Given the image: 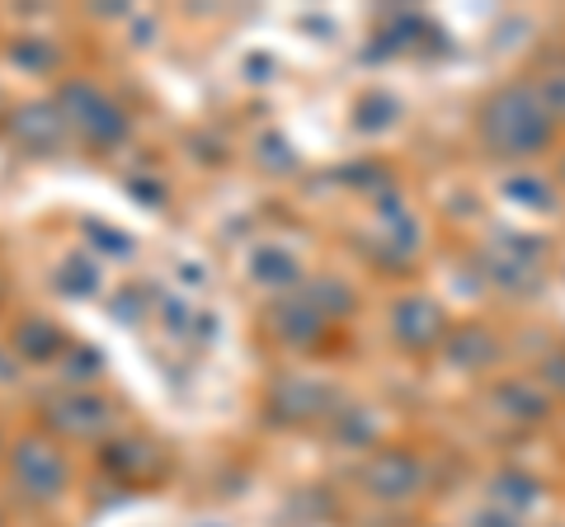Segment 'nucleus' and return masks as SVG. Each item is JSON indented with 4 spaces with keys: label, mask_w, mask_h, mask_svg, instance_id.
I'll list each match as a JSON object with an SVG mask.
<instances>
[{
    "label": "nucleus",
    "mask_w": 565,
    "mask_h": 527,
    "mask_svg": "<svg viewBox=\"0 0 565 527\" xmlns=\"http://www.w3.org/2000/svg\"><path fill=\"white\" fill-rule=\"evenodd\" d=\"M476 132H481V142L494 155L523 161V155H537L552 142V114H546L533 80H514V85H500V90L481 104Z\"/></svg>",
    "instance_id": "obj_1"
},
{
    "label": "nucleus",
    "mask_w": 565,
    "mask_h": 527,
    "mask_svg": "<svg viewBox=\"0 0 565 527\" xmlns=\"http://www.w3.org/2000/svg\"><path fill=\"white\" fill-rule=\"evenodd\" d=\"M52 104H57V114L76 128L81 137H90V142L99 147H114L128 137V114L118 109V104L99 90V85L90 80H66L57 95H52Z\"/></svg>",
    "instance_id": "obj_2"
},
{
    "label": "nucleus",
    "mask_w": 565,
    "mask_h": 527,
    "mask_svg": "<svg viewBox=\"0 0 565 527\" xmlns=\"http://www.w3.org/2000/svg\"><path fill=\"white\" fill-rule=\"evenodd\" d=\"M10 471H14V485H20L29 499H57L66 490V462H62L57 443H47L43 433H29L14 443Z\"/></svg>",
    "instance_id": "obj_3"
},
{
    "label": "nucleus",
    "mask_w": 565,
    "mask_h": 527,
    "mask_svg": "<svg viewBox=\"0 0 565 527\" xmlns=\"http://www.w3.org/2000/svg\"><path fill=\"white\" fill-rule=\"evenodd\" d=\"M47 424L71 438H99L114 424V406L95 391H62L47 400Z\"/></svg>",
    "instance_id": "obj_4"
},
{
    "label": "nucleus",
    "mask_w": 565,
    "mask_h": 527,
    "mask_svg": "<svg viewBox=\"0 0 565 527\" xmlns=\"http://www.w3.org/2000/svg\"><path fill=\"white\" fill-rule=\"evenodd\" d=\"M363 485H367V495H377V499H411L424 485V466L411 452H377V456H367V466H363Z\"/></svg>",
    "instance_id": "obj_5"
},
{
    "label": "nucleus",
    "mask_w": 565,
    "mask_h": 527,
    "mask_svg": "<svg viewBox=\"0 0 565 527\" xmlns=\"http://www.w3.org/2000/svg\"><path fill=\"white\" fill-rule=\"evenodd\" d=\"M392 330L405 348H429L444 340V311H438L429 297H405L392 311Z\"/></svg>",
    "instance_id": "obj_6"
},
{
    "label": "nucleus",
    "mask_w": 565,
    "mask_h": 527,
    "mask_svg": "<svg viewBox=\"0 0 565 527\" xmlns=\"http://www.w3.org/2000/svg\"><path fill=\"white\" fill-rule=\"evenodd\" d=\"M245 269H250V278H255L259 288H274V292L302 283V259H297L282 240H264V245H255V250L245 255Z\"/></svg>",
    "instance_id": "obj_7"
},
{
    "label": "nucleus",
    "mask_w": 565,
    "mask_h": 527,
    "mask_svg": "<svg viewBox=\"0 0 565 527\" xmlns=\"http://www.w3.org/2000/svg\"><path fill=\"white\" fill-rule=\"evenodd\" d=\"M62 128H66V118L57 114V104H52V99L24 104V109L14 114V137H20L24 147H33V151L57 147V142H62Z\"/></svg>",
    "instance_id": "obj_8"
},
{
    "label": "nucleus",
    "mask_w": 565,
    "mask_h": 527,
    "mask_svg": "<svg viewBox=\"0 0 565 527\" xmlns=\"http://www.w3.org/2000/svg\"><path fill=\"white\" fill-rule=\"evenodd\" d=\"M52 283H57L62 297H95L104 288V264L90 255V250H76L57 264V273H52Z\"/></svg>",
    "instance_id": "obj_9"
},
{
    "label": "nucleus",
    "mask_w": 565,
    "mask_h": 527,
    "mask_svg": "<svg viewBox=\"0 0 565 527\" xmlns=\"http://www.w3.org/2000/svg\"><path fill=\"white\" fill-rule=\"evenodd\" d=\"M14 348L29 358V363H52L66 354V340L62 330L43 321V315H29V321H20V330H14Z\"/></svg>",
    "instance_id": "obj_10"
},
{
    "label": "nucleus",
    "mask_w": 565,
    "mask_h": 527,
    "mask_svg": "<svg viewBox=\"0 0 565 527\" xmlns=\"http://www.w3.org/2000/svg\"><path fill=\"white\" fill-rule=\"evenodd\" d=\"M490 495H494V508H504V514H527V508L542 504V485L533 476H523V471H500V476L490 481Z\"/></svg>",
    "instance_id": "obj_11"
},
{
    "label": "nucleus",
    "mask_w": 565,
    "mask_h": 527,
    "mask_svg": "<svg viewBox=\"0 0 565 527\" xmlns=\"http://www.w3.org/2000/svg\"><path fill=\"white\" fill-rule=\"evenodd\" d=\"M326 406H330V391L321 381H311V377H288L278 386V410L288 419H311V415H321Z\"/></svg>",
    "instance_id": "obj_12"
},
{
    "label": "nucleus",
    "mask_w": 565,
    "mask_h": 527,
    "mask_svg": "<svg viewBox=\"0 0 565 527\" xmlns=\"http://www.w3.org/2000/svg\"><path fill=\"white\" fill-rule=\"evenodd\" d=\"M274 325H278V335L288 340V344H297V348H307V344L326 330L321 311H316L311 302H282V306L274 311Z\"/></svg>",
    "instance_id": "obj_13"
},
{
    "label": "nucleus",
    "mask_w": 565,
    "mask_h": 527,
    "mask_svg": "<svg viewBox=\"0 0 565 527\" xmlns=\"http://www.w3.org/2000/svg\"><path fill=\"white\" fill-rule=\"evenodd\" d=\"M504 198L527 207V213H552V207H556V189L546 184L542 174H533V170H514L504 180Z\"/></svg>",
    "instance_id": "obj_14"
},
{
    "label": "nucleus",
    "mask_w": 565,
    "mask_h": 527,
    "mask_svg": "<svg viewBox=\"0 0 565 527\" xmlns=\"http://www.w3.org/2000/svg\"><path fill=\"white\" fill-rule=\"evenodd\" d=\"M494 400L509 410V419H519V424H537V419L546 415V396L537 391L533 381H509L494 391Z\"/></svg>",
    "instance_id": "obj_15"
},
{
    "label": "nucleus",
    "mask_w": 565,
    "mask_h": 527,
    "mask_svg": "<svg viewBox=\"0 0 565 527\" xmlns=\"http://www.w3.org/2000/svg\"><path fill=\"white\" fill-rule=\"evenodd\" d=\"M85 245H90V255H95L99 264H109V259H132V255H137V240L122 236L118 226H109V222H90V226H85Z\"/></svg>",
    "instance_id": "obj_16"
},
{
    "label": "nucleus",
    "mask_w": 565,
    "mask_h": 527,
    "mask_svg": "<svg viewBox=\"0 0 565 527\" xmlns=\"http://www.w3.org/2000/svg\"><path fill=\"white\" fill-rule=\"evenodd\" d=\"M533 85H537V95H542V104H546V114L565 118V62H561V66H546V72H542Z\"/></svg>",
    "instance_id": "obj_17"
},
{
    "label": "nucleus",
    "mask_w": 565,
    "mask_h": 527,
    "mask_svg": "<svg viewBox=\"0 0 565 527\" xmlns=\"http://www.w3.org/2000/svg\"><path fill=\"white\" fill-rule=\"evenodd\" d=\"M452 344H462V348H452V358L462 367H481V363L494 358V348H490V340L481 335V330H467V335H457Z\"/></svg>",
    "instance_id": "obj_18"
},
{
    "label": "nucleus",
    "mask_w": 565,
    "mask_h": 527,
    "mask_svg": "<svg viewBox=\"0 0 565 527\" xmlns=\"http://www.w3.org/2000/svg\"><path fill=\"white\" fill-rule=\"evenodd\" d=\"M141 456H151L141 443H114L109 452H104V466H109V471H122V476H128V471H137V466L156 471V462H141Z\"/></svg>",
    "instance_id": "obj_19"
},
{
    "label": "nucleus",
    "mask_w": 565,
    "mask_h": 527,
    "mask_svg": "<svg viewBox=\"0 0 565 527\" xmlns=\"http://www.w3.org/2000/svg\"><path fill=\"white\" fill-rule=\"evenodd\" d=\"M471 527H523L514 514H504V508H481V514L471 518Z\"/></svg>",
    "instance_id": "obj_20"
},
{
    "label": "nucleus",
    "mask_w": 565,
    "mask_h": 527,
    "mask_svg": "<svg viewBox=\"0 0 565 527\" xmlns=\"http://www.w3.org/2000/svg\"><path fill=\"white\" fill-rule=\"evenodd\" d=\"M542 377H546V386H556V391H565V354H556L552 363L542 367Z\"/></svg>",
    "instance_id": "obj_21"
},
{
    "label": "nucleus",
    "mask_w": 565,
    "mask_h": 527,
    "mask_svg": "<svg viewBox=\"0 0 565 527\" xmlns=\"http://www.w3.org/2000/svg\"><path fill=\"white\" fill-rule=\"evenodd\" d=\"M180 283L184 288H207V273H199V264H180Z\"/></svg>",
    "instance_id": "obj_22"
},
{
    "label": "nucleus",
    "mask_w": 565,
    "mask_h": 527,
    "mask_svg": "<svg viewBox=\"0 0 565 527\" xmlns=\"http://www.w3.org/2000/svg\"><path fill=\"white\" fill-rule=\"evenodd\" d=\"M6 381H10V363H6V358H0V386H6Z\"/></svg>",
    "instance_id": "obj_23"
}]
</instances>
